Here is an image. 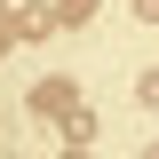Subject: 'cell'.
<instances>
[{"label":"cell","instance_id":"3","mask_svg":"<svg viewBox=\"0 0 159 159\" xmlns=\"http://www.w3.org/2000/svg\"><path fill=\"white\" fill-rule=\"evenodd\" d=\"M135 96H143V103H159V72H143V80H135Z\"/></svg>","mask_w":159,"mask_h":159},{"label":"cell","instance_id":"1","mask_svg":"<svg viewBox=\"0 0 159 159\" xmlns=\"http://www.w3.org/2000/svg\"><path fill=\"white\" fill-rule=\"evenodd\" d=\"M32 111H72V88H64V80H40L32 88Z\"/></svg>","mask_w":159,"mask_h":159},{"label":"cell","instance_id":"4","mask_svg":"<svg viewBox=\"0 0 159 159\" xmlns=\"http://www.w3.org/2000/svg\"><path fill=\"white\" fill-rule=\"evenodd\" d=\"M135 16H143V24H159V0H135Z\"/></svg>","mask_w":159,"mask_h":159},{"label":"cell","instance_id":"6","mask_svg":"<svg viewBox=\"0 0 159 159\" xmlns=\"http://www.w3.org/2000/svg\"><path fill=\"white\" fill-rule=\"evenodd\" d=\"M143 159H159V143H151V151H143Z\"/></svg>","mask_w":159,"mask_h":159},{"label":"cell","instance_id":"5","mask_svg":"<svg viewBox=\"0 0 159 159\" xmlns=\"http://www.w3.org/2000/svg\"><path fill=\"white\" fill-rule=\"evenodd\" d=\"M64 159H88V151H64Z\"/></svg>","mask_w":159,"mask_h":159},{"label":"cell","instance_id":"2","mask_svg":"<svg viewBox=\"0 0 159 159\" xmlns=\"http://www.w3.org/2000/svg\"><path fill=\"white\" fill-rule=\"evenodd\" d=\"M64 135H72V143H88V135H96V111H80V103H72V111H64Z\"/></svg>","mask_w":159,"mask_h":159}]
</instances>
